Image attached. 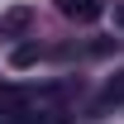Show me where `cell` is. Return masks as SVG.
Segmentation results:
<instances>
[{
    "mask_svg": "<svg viewBox=\"0 0 124 124\" xmlns=\"http://www.w3.org/2000/svg\"><path fill=\"white\" fill-rule=\"evenodd\" d=\"M29 24H33V10L15 5V10H5V15H0V38H24Z\"/></svg>",
    "mask_w": 124,
    "mask_h": 124,
    "instance_id": "1",
    "label": "cell"
},
{
    "mask_svg": "<svg viewBox=\"0 0 124 124\" xmlns=\"http://www.w3.org/2000/svg\"><path fill=\"white\" fill-rule=\"evenodd\" d=\"M115 105H124V67L105 81V86H100V95H95V110H100V115H105V110H115Z\"/></svg>",
    "mask_w": 124,
    "mask_h": 124,
    "instance_id": "2",
    "label": "cell"
},
{
    "mask_svg": "<svg viewBox=\"0 0 124 124\" xmlns=\"http://www.w3.org/2000/svg\"><path fill=\"white\" fill-rule=\"evenodd\" d=\"M57 10L67 19H81V24H91L95 15H100V0H57Z\"/></svg>",
    "mask_w": 124,
    "mask_h": 124,
    "instance_id": "3",
    "label": "cell"
},
{
    "mask_svg": "<svg viewBox=\"0 0 124 124\" xmlns=\"http://www.w3.org/2000/svg\"><path fill=\"white\" fill-rule=\"evenodd\" d=\"M33 62H38V48H33V43H19L15 53H10V67H19V72L33 67Z\"/></svg>",
    "mask_w": 124,
    "mask_h": 124,
    "instance_id": "4",
    "label": "cell"
},
{
    "mask_svg": "<svg viewBox=\"0 0 124 124\" xmlns=\"http://www.w3.org/2000/svg\"><path fill=\"white\" fill-rule=\"evenodd\" d=\"M115 24H119V29H124V5H119V10H115Z\"/></svg>",
    "mask_w": 124,
    "mask_h": 124,
    "instance_id": "5",
    "label": "cell"
}]
</instances>
